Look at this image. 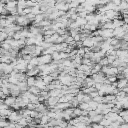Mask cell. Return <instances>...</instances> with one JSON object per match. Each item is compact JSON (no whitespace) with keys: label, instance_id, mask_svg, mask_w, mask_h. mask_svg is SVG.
Here are the masks:
<instances>
[{"label":"cell","instance_id":"6da1fadb","mask_svg":"<svg viewBox=\"0 0 128 128\" xmlns=\"http://www.w3.org/2000/svg\"><path fill=\"white\" fill-rule=\"evenodd\" d=\"M113 30L114 29H98V33H99V36H101L103 39H109L114 37Z\"/></svg>","mask_w":128,"mask_h":128},{"label":"cell","instance_id":"7a4b0ae2","mask_svg":"<svg viewBox=\"0 0 128 128\" xmlns=\"http://www.w3.org/2000/svg\"><path fill=\"white\" fill-rule=\"evenodd\" d=\"M21 118H23L22 117V115L20 114V112L19 111H12V113L8 116V120H9V122H13V123H17Z\"/></svg>","mask_w":128,"mask_h":128},{"label":"cell","instance_id":"3957f363","mask_svg":"<svg viewBox=\"0 0 128 128\" xmlns=\"http://www.w3.org/2000/svg\"><path fill=\"white\" fill-rule=\"evenodd\" d=\"M32 23L30 20H28L26 18V16H20L18 15L17 16V19H16V24L19 25V26H22V27H27L28 24Z\"/></svg>","mask_w":128,"mask_h":128},{"label":"cell","instance_id":"277c9868","mask_svg":"<svg viewBox=\"0 0 128 128\" xmlns=\"http://www.w3.org/2000/svg\"><path fill=\"white\" fill-rule=\"evenodd\" d=\"M113 35L117 39H123L127 34H126L125 30L123 29V27H118V28H115L113 30Z\"/></svg>","mask_w":128,"mask_h":128},{"label":"cell","instance_id":"5b68a950","mask_svg":"<svg viewBox=\"0 0 128 128\" xmlns=\"http://www.w3.org/2000/svg\"><path fill=\"white\" fill-rule=\"evenodd\" d=\"M39 65H43V64H50L53 59H52V55L49 54H45V55H40L39 57Z\"/></svg>","mask_w":128,"mask_h":128},{"label":"cell","instance_id":"8992f818","mask_svg":"<svg viewBox=\"0 0 128 128\" xmlns=\"http://www.w3.org/2000/svg\"><path fill=\"white\" fill-rule=\"evenodd\" d=\"M35 86L38 87L41 91H42V90H46V87H47V85L44 83L42 77H40V76H36V83H35ZM46 91H47V90H46Z\"/></svg>","mask_w":128,"mask_h":128},{"label":"cell","instance_id":"52a82bcc","mask_svg":"<svg viewBox=\"0 0 128 128\" xmlns=\"http://www.w3.org/2000/svg\"><path fill=\"white\" fill-rule=\"evenodd\" d=\"M5 8L10 13L12 10H14V9L17 8V0H7V3L5 5Z\"/></svg>","mask_w":128,"mask_h":128},{"label":"cell","instance_id":"ba28073f","mask_svg":"<svg viewBox=\"0 0 128 128\" xmlns=\"http://www.w3.org/2000/svg\"><path fill=\"white\" fill-rule=\"evenodd\" d=\"M94 45H95V42L93 41L92 36H90V37H88V38H86L85 40L82 41V46L85 47V48H91Z\"/></svg>","mask_w":128,"mask_h":128},{"label":"cell","instance_id":"9c48e42d","mask_svg":"<svg viewBox=\"0 0 128 128\" xmlns=\"http://www.w3.org/2000/svg\"><path fill=\"white\" fill-rule=\"evenodd\" d=\"M126 86H128V79L126 78H121L117 80V88L119 90H122L123 88H125Z\"/></svg>","mask_w":128,"mask_h":128},{"label":"cell","instance_id":"30bf717a","mask_svg":"<svg viewBox=\"0 0 128 128\" xmlns=\"http://www.w3.org/2000/svg\"><path fill=\"white\" fill-rule=\"evenodd\" d=\"M105 118H107V119H109L111 122H116L117 121V119H118V117H119V114L118 113H115V112H109L108 114H106L105 116H104Z\"/></svg>","mask_w":128,"mask_h":128},{"label":"cell","instance_id":"8fae6325","mask_svg":"<svg viewBox=\"0 0 128 128\" xmlns=\"http://www.w3.org/2000/svg\"><path fill=\"white\" fill-rule=\"evenodd\" d=\"M61 96H63L61 89H53V90L49 91V97H59L60 98Z\"/></svg>","mask_w":128,"mask_h":128},{"label":"cell","instance_id":"7c38bea8","mask_svg":"<svg viewBox=\"0 0 128 128\" xmlns=\"http://www.w3.org/2000/svg\"><path fill=\"white\" fill-rule=\"evenodd\" d=\"M16 99L17 97H14V96H7L5 99H4V103L6 105H8L9 107H11L15 102H16Z\"/></svg>","mask_w":128,"mask_h":128},{"label":"cell","instance_id":"4fadbf2b","mask_svg":"<svg viewBox=\"0 0 128 128\" xmlns=\"http://www.w3.org/2000/svg\"><path fill=\"white\" fill-rule=\"evenodd\" d=\"M112 23H113L114 29H115V28H118V27H122V26L124 25L123 19H120V18H116V19L112 20Z\"/></svg>","mask_w":128,"mask_h":128},{"label":"cell","instance_id":"5bb4252c","mask_svg":"<svg viewBox=\"0 0 128 128\" xmlns=\"http://www.w3.org/2000/svg\"><path fill=\"white\" fill-rule=\"evenodd\" d=\"M76 23H77V25L80 27V29H82V28H84V26L87 24V20L85 19V18H81V17H78L77 19H76V21H75Z\"/></svg>","mask_w":128,"mask_h":128},{"label":"cell","instance_id":"9a60e30c","mask_svg":"<svg viewBox=\"0 0 128 128\" xmlns=\"http://www.w3.org/2000/svg\"><path fill=\"white\" fill-rule=\"evenodd\" d=\"M17 85H18V87H19L21 93H23V92H25V91H28V88H29V87H28L26 81H21V82H19Z\"/></svg>","mask_w":128,"mask_h":128},{"label":"cell","instance_id":"2e32d148","mask_svg":"<svg viewBox=\"0 0 128 128\" xmlns=\"http://www.w3.org/2000/svg\"><path fill=\"white\" fill-rule=\"evenodd\" d=\"M26 83L28 85V87H31V86H35V83H36V77L34 76H27V79H26Z\"/></svg>","mask_w":128,"mask_h":128},{"label":"cell","instance_id":"e0dca14e","mask_svg":"<svg viewBox=\"0 0 128 128\" xmlns=\"http://www.w3.org/2000/svg\"><path fill=\"white\" fill-rule=\"evenodd\" d=\"M119 116H121L124 120V122L128 123V109H122L119 112Z\"/></svg>","mask_w":128,"mask_h":128},{"label":"cell","instance_id":"ac0fdd59","mask_svg":"<svg viewBox=\"0 0 128 128\" xmlns=\"http://www.w3.org/2000/svg\"><path fill=\"white\" fill-rule=\"evenodd\" d=\"M103 118H104V115L103 114H97V115H95L94 117H92L90 119H91V122L92 123H100Z\"/></svg>","mask_w":128,"mask_h":128},{"label":"cell","instance_id":"d6986e66","mask_svg":"<svg viewBox=\"0 0 128 128\" xmlns=\"http://www.w3.org/2000/svg\"><path fill=\"white\" fill-rule=\"evenodd\" d=\"M28 91L30 92V93H32L33 95H39L40 94V92H41V90L38 88V87H36V86H31V87H29L28 88Z\"/></svg>","mask_w":128,"mask_h":128},{"label":"cell","instance_id":"ffe728a7","mask_svg":"<svg viewBox=\"0 0 128 128\" xmlns=\"http://www.w3.org/2000/svg\"><path fill=\"white\" fill-rule=\"evenodd\" d=\"M42 79H43V81H44V83H45L46 85H49V84L52 83V81L54 80L53 77H52L50 74H49V75H45V76H43Z\"/></svg>","mask_w":128,"mask_h":128},{"label":"cell","instance_id":"44dd1931","mask_svg":"<svg viewBox=\"0 0 128 128\" xmlns=\"http://www.w3.org/2000/svg\"><path fill=\"white\" fill-rule=\"evenodd\" d=\"M40 120H41V124H40V125H46V124H48V123H49L50 118L48 117V115H47V114H43V115L41 116Z\"/></svg>","mask_w":128,"mask_h":128},{"label":"cell","instance_id":"7402d4cb","mask_svg":"<svg viewBox=\"0 0 128 128\" xmlns=\"http://www.w3.org/2000/svg\"><path fill=\"white\" fill-rule=\"evenodd\" d=\"M111 123H112V122H111L109 119L105 118V117H104V118L101 120V122H100V124H101L103 127H108V126H110V125H111Z\"/></svg>","mask_w":128,"mask_h":128},{"label":"cell","instance_id":"603a6c76","mask_svg":"<svg viewBox=\"0 0 128 128\" xmlns=\"http://www.w3.org/2000/svg\"><path fill=\"white\" fill-rule=\"evenodd\" d=\"M29 64H31L35 67L39 66V58L38 57H32V59L29 61Z\"/></svg>","mask_w":128,"mask_h":128},{"label":"cell","instance_id":"cb8c5ba5","mask_svg":"<svg viewBox=\"0 0 128 128\" xmlns=\"http://www.w3.org/2000/svg\"><path fill=\"white\" fill-rule=\"evenodd\" d=\"M84 95H85V93H84V92H83L82 90H80V91H79V92H78V93L76 94V96H75V97H76V99H77V100H78V101H79V102L81 103V102L83 101Z\"/></svg>","mask_w":128,"mask_h":128},{"label":"cell","instance_id":"d4e9b609","mask_svg":"<svg viewBox=\"0 0 128 128\" xmlns=\"http://www.w3.org/2000/svg\"><path fill=\"white\" fill-rule=\"evenodd\" d=\"M88 104H89V111H90V110H96V109H97L98 103H97V102H95L94 100H91Z\"/></svg>","mask_w":128,"mask_h":128},{"label":"cell","instance_id":"484cf974","mask_svg":"<svg viewBox=\"0 0 128 128\" xmlns=\"http://www.w3.org/2000/svg\"><path fill=\"white\" fill-rule=\"evenodd\" d=\"M78 107H79L81 110H83V111H89V104H88V103L81 102V103L79 104Z\"/></svg>","mask_w":128,"mask_h":128},{"label":"cell","instance_id":"4316f807","mask_svg":"<svg viewBox=\"0 0 128 128\" xmlns=\"http://www.w3.org/2000/svg\"><path fill=\"white\" fill-rule=\"evenodd\" d=\"M32 9V14H34V15H38V14H41L42 12H41V10H40V6L39 5H37V6H34V7H32L31 8Z\"/></svg>","mask_w":128,"mask_h":128},{"label":"cell","instance_id":"83f0119b","mask_svg":"<svg viewBox=\"0 0 128 128\" xmlns=\"http://www.w3.org/2000/svg\"><path fill=\"white\" fill-rule=\"evenodd\" d=\"M62 64H63L64 67H72V66H73V64H72V60H70L69 58H68V59H64V60H62Z\"/></svg>","mask_w":128,"mask_h":128},{"label":"cell","instance_id":"f1b7e54d","mask_svg":"<svg viewBox=\"0 0 128 128\" xmlns=\"http://www.w3.org/2000/svg\"><path fill=\"white\" fill-rule=\"evenodd\" d=\"M17 123H18V124H19L21 127H26V126L28 125V122H27L26 118H24V117H23V118H21V119H20V120H19Z\"/></svg>","mask_w":128,"mask_h":128},{"label":"cell","instance_id":"f546056e","mask_svg":"<svg viewBox=\"0 0 128 128\" xmlns=\"http://www.w3.org/2000/svg\"><path fill=\"white\" fill-rule=\"evenodd\" d=\"M98 64H100L102 67L103 66H108L109 65V62H108V59H107V57H104V58H102L100 61H99V63Z\"/></svg>","mask_w":128,"mask_h":128},{"label":"cell","instance_id":"4dcf8cb0","mask_svg":"<svg viewBox=\"0 0 128 128\" xmlns=\"http://www.w3.org/2000/svg\"><path fill=\"white\" fill-rule=\"evenodd\" d=\"M106 57H107V59H108L109 65H111V64L117 59V56H116V55H108V56H106Z\"/></svg>","mask_w":128,"mask_h":128},{"label":"cell","instance_id":"1f68e13d","mask_svg":"<svg viewBox=\"0 0 128 128\" xmlns=\"http://www.w3.org/2000/svg\"><path fill=\"white\" fill-rule=\"evenodd\" d=\"M7 38H8V34L6 32H4V31H2L1 34H0V43L1 42H4Z\"/></svg>","mask_w":128,"mask_h":128},{"label":"cell","instance_id":"d6a6232c","mask_svg":"<svg viewBox=\"0 0 128 128\" xmlns=\"http://www.w3.org/2000/svg\"><path fill=\"white\" fill-rule=\"evenodd\" d=\"M85 53H86V52H85L84 47H83V48H78V49H77V55H78V56H80V57L83 58L84 55H85Z\"/></svg>","mask_w":128,"mask_h":128},{"label":"cell","instance_id":"836d02e7","mask_svg":"<svg viewBox=\"0 0 128 128\" xmlns=\"http://www.w3.org/2000/svg\"><path fill=\"white\" fill-rule=\"evenodd\" d=\"M79 5H80V4H79V2H78V1H76V0H75V1H72L71 3H69L70 8H75V9H76Z\"/></svg>","mask_w":128,"mask_h":128},{"label":"cell","instance_id":"e575fe53","mask_svg":"<svg viewBox=\"0 0 128 128\" xmlns=\"http://www.w3.org/2000/svg\"><path fill=\"white\" fill-rule=\"evenodd\" d=\"M1 91L3 92V94H4L5 96L10 95V90H9V88H7V87H1Z\"/></svg>","mask_w":128,"mask_h":128},{"label":"cell","instance_id":"d590c367","mask_svg":"<svg viewBox=\"0 0 128 128\" xmlns=\"http://www.w3.org/2000/svg\"><path fill=\"white\" fill-rule=\"evenodd\" d=\"M38 104H39V103H38ZM36 106H37V104H35V103H31V102H29L26 108H28L29 110H35V109H36Z\"/></svg>","mask_w":128,"mask_h":128},{"label":"cell","instance_id":"8d00e7d4","mask_svg":"<svg viewBox=\"0 0 128 128\" xmlns=\"http://www.w3.org/2000/svg\"><path fill=\"white\" fill-rule=\"evenodd\" d=\"M21 38H22V36H21V31H16L15 34H14V36H13V39L19 40V39H21Z\"/></svg>","mask_w":128,"mask_h":128},{"label":"cell","instance_id":"74e56055","mask_svg":"<svg viewBox=\"0 0 128 128\" xmlns=\"http://www.w3.org/2000/svg\"><path fill=\"white\" fill-rule=\"evenodd\" d=\"M22 58H23V60H25V61H27V62L29 63V61L32 59V55H29V54H25V55H23V56H22Z\"/></svg>","mask_w":128,"mask_h":128},{"label":"cell","instance_id":"f35d334b","mask_svg":"<svg viewBox=\"0 0 128 128\" xmlns=\"http://www.w3.org/2000/svg\"><path fill=\"white\" fill-rule=\"evenodd\" d=\"M91 127L92 128H104L100 123H91Z\"/></svg>","mask_w":128,"mask_h":128},{"label":"cell","instance_id":"ab89813d","mask_svg":"<svg viewBox=\"0 0 128 128\" xmlns=\"http://www.w3.org/2000/svg\"><path fill=\"white\" fill-rule=\"evenodd\" d=\"M8 108H9V106L6 105L5 103H0V111L1 110H5V109H8Z\"/></svg>","mask_w":128,"mask_h":128},{"label":"cell","instance_id":"60d3db41","mask_svg":"<svg viewBox=\"0 0 128 128\" xmlns=\"http://www.w3.org/2000/svg\"><path fill=\"white\" fill-rule=\"evenodd\" d=\"M122 1H123V0H111V2H112L114 5H116V6H119Z\"/></svg>","mask_w":128,"mask_h":128},{"label":"cell","instance_id":"b9f144b4","mask_svg":"<svg viewBox=\"0 0 128 128\" xmlns=\"http://www.w3.org/2000/svg\"><path fill=\"white\" fill-rule=\"evenodd\" d=\"M73 38H74V41H75V42H78V41L81 40V34L79 33V34H77L76 36H74Z\"/></svg>","mask_w":128,"mask_h":128},{"label":"cell","instance_id":"7bdbcfd3","mask_svg":"<svg viewBox=\"0 0 128 128\" xmlns=\"http://www.w3.org/2000/svg\"><path fill=\"white\" fill-rule=\"evenodd\" d=\"M101 87H102V84H101V83H95V84H94V88H95L97 91L100 90Z\"/></svg>","mask_w":128,"mask_h":128},{"label":"cell","instance_id":"ee69618b","mask_svg":"<svg viewBox=\"0 0 128 128\" xmlns=\"http://www.w3.org/2000/svg\"><path fill=\"white\" fill-rule=\"evenodd\" d=\"M120 128H128V123L124 122L123 124H121V125H120Z\"/></svg>","mask_w":128,"mask_h":128},{"label":"cell","instance_id":"f6af8a7d","mask_svg":"<svg viewBox=\"0 0 128 128\" xmlns=\"http://www.w3.org/2000/svg\"><path fill=\"white\" fill-rule=\"evenodd\" d=\"M4 8H5V5H4L3 3L0 2V14H1V12H2V10H3Z\"/></svg>","mask_w":128,"mask_h":128},{"label":"cell","instance_id":"bcb514c9","mask_svg":"<svg viewBox=\"0 0 128 128\" xmlns=\"http://www.w3.org/2000/svg\"><path fill=\"white\" fill-rule=\"evenodd\" d=\"M76 1H78V2H79V4L81 5V4H83V3H84L86 0H76Z\"/></svg>","mask_w":128,"mask_h":128},{"label":"cell","instance_id":"7dc6e473","mask_svg":"<svg viewBox=\"0 0 128 128\" xmlns=\"http://www.w3.org/2000/svg\"><path fill=\"white\" fill-rule=\"evenodd\" d=\"M104 128H111V127H110V126H108V127H104Z\"/></svg>","mask_w":128,"mask_h":128},{"label":"cell","instance_id":"c3c4849f","mask_svg":"<svg viewBox=\"0 0 128 128\" xmlns=\"http://www.w3.org/2000/svg\"><path fill=\"white\" fill-rule=\"evenodd\" d=\"M0 70H1V63H0Z\"/></svg>","mask_w":128,"mask_h":128},{"label":"cell","instance_id":"681fc988","mask_svg":"<svg viewBox=\"0 0 128 128\" xmlns=\"http://www.w3.org/2000/svg\"><path fill=\"white\" fill-rule=\"evenodd\" d=\"M125 1H126V2H127V3H128V0H125Z\"/></svg>","mask_w":128,"mask_h":128},{"label":"cell","instance_id":"f907efd6","mask_svg":"<svg viewBox=\"0 0 128 128\" xmlns=\"http://www.w3.org/2000/svg\"><path fill=\"white\" fill-rule=\"evenodd\" d=\"M21 128H27V127H21Z\"/></svg>","mask_w":128,"mask_h":128},{"label":"cell","instance_id":"816d5d0a","mask_svg":"<svg viewBox=\"0 0 128 128\" xmlns=\"http://www.w3.org/2000/svg\"><path fill=\"white\" fill-rule=\"evenodd\" d=\"M0 90H1V86H0Z\"/></svg>","mask_w":128,"mask_h":128}]
</instances>
